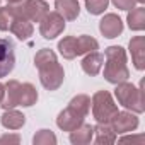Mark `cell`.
<instances>
[{
  "label": "cell",
  "mask_w": 145,
  "mask_h": 145,
  "mask_svg": "<svg viewBox=\"0 0 145 145\" xmlns=\"http://www.w3.org/2000/svg\"><path fill=\"white\" fill-rule=\"evenodd\" d=\"M34 65L39 72V80L46 91H56L65 79L63 67L56 60V53L53 50L43 48L34 56Z\"/></svg>",
  "instance_id": "obj_1"
},
{
  "label": "cell",
  "mask_w": 145,
  "mask_h": 145,
  "mask_svg": "<svg viewBox=\"0 0 145 145\" xmlns=\"http://www.w3.org/2000/svg\"><path fill=\"white\" fill-rule=\"evenodd\" d=\"M91 111V97L86 94H79L68 103V106L58 114L56 126L63 131H72L84 123V118Z\"/></svg>",
  "instance_id": "obj_2"
},
{
  "label": "cell",
  "mask_w": 145,
  "mask_h": 145,
  "mask_svg": "<svg viewBox=\"0 0 145 145\" xmlns=\"http://www.w3.org/2000/svg\"><path fill=\"white\" fill-rule=\"evenodd\" d=\"M130 70L126 65V51L121 46H109L104 51V79L109 84L128 80Z\"/></svg>",
  "instance_id": "obj_3"
},
{
  "label": "cell",
  "mask_w": 145,
  "mask_h": 145,
  "mask_svg": "<svg viewBox=\"0 0 145 145\" xmlns=\"http://www.w3.org/2000/svg\"><path fill=\"white\" fill-rule=\"evenodd\" d=\"M114 96L118 99V103L131 111V113H143L145 111V97H143V82L140 84V87H135L133 84L130 82H120L116 84V89H114Z\"/></svg>",
  "instance_id": "obj_4"
},
{
  "label": "cell",
  "mask_w": 145,
  "mask_h": 145,
  "mask_svg": "<svg viewBox=\"0 0 145 145\" xmlns=\"http://www.w3.org/2000/svg\"><path fill=\"white\" fill-rule=\"evenodd\" d=\"M91 104H92V114L97 123L111 125L114 116L118 114V106L114 104L113 96L108 91H97L92 96Z\"/></svg>",
  "instance_id": "obj_5"
},
{
  "label": "cell",
  "mask_w": 145,
  "mask_h": 145,
  "mask_svg": "<svg viewBox=\"0 0 145 145\" xmlns=\"http://www.w3.org/2000/svg\"><path fill=\"white\" fill-rule=\"evenodd\" d=\"M12 12L14 17H21L29 22H39L50 12V5L44 0H22L21 4L12 5Z\"/></svg>",
  "instance_id": "obj_6"
},
{
  "label": "cell",
  "mask_w": 145,
  "mask_h": 145,
  "mask_svg": "<svg viewBox=\"0 0 145 145\" xmlns=\"http://www.w3.org/2000/svg\"><path fill=\"white\" fill-rule=\"evenodd\" d=\"M65 29V19L55 10V12H48L41 21H39V33L44 39H55L56 36H60Z\"/></svg>",
  "instance_id": "obj_7"
},
{
  "label": "cell",
  "mask_w": 145,
  "mask_h": 145,
  "mask_svg": "<svg viewBox=\"0 0 145 145\" xmlns=\"http://www.w3.org/2000/svg\"><path fill=\"white\" fill-rule=\"evenodd\" d=\"M10 39L0 38V79L7 77L16 65V51Z\"/></svg>",
  "instance_id": "obj_8"
},
{
  "label": "cell",
  "mask_w": 145,
  "mask_h": 145,
  "mask_svg": "<svg viewBox=\"0 0 145 145\" xmlns=\"http://www.w3.org/2000/svg\"><path fill=\"white\" fill-rule=\"evenodd\" d=\"M113 130L116 133H130L133 130H137L138 126V118H137V113H131V111H118V114L114 116L113 123H111Z\"/></svg>",
  "instance_id": "obj_9"
},
{
  "label": "cell",
  "mask_w": 145,
  "mask_h": 145,
  "mask_svg": "<svg viewBox=\"0 0 145 145\" xmlns=\"http://www.w3.org/2000/svg\"><path fill=\"white\" fill-rule=\"evenodd\" d=\"M99 31L104 38L113 39L118 38L123 33V21L116 16V14H106L101 21H99Z\"/></svg>",
  "instance_id": "obj_10"
},
{
  "label": "cell",
  "mask_w": 145,
  "mask_h": 145,
  "mask_svg": "<svg viewBox=\"0 0 145 145\" xmlns=\"http://www.w3.org/2000/svg\"><path fill=\"white\" fill-rule=\"evenodd\" d=\"M130 53H131V60L137 70H143L145 68V38L143 36H135L130 39Z\"/></svg>",
  "instance_id": "obj_11"
},
{
  "label": "cell",
  "mask_w": 145,
  "mask_h": 145,
  "mask_svg": "<svg viewBox=\"0 0 145 145\" xmlns=\"http://www.w3.org/2000/svg\"><path fill=\"white\" fill-rule=\"evenodd\" d=\"M55 10L65 21H75L80 14V5L77 0H55Z\"/></svg>",
  "instance_id": "obj_12"
},
{
  "label": "cell",
  "mask_w": 145,
  "mask_h": 145,
  "mask_svg": "<svg viewBox=\"0 0 145 145\" xmlns=\"http://www.w3.org/2000/svg\"><path fill=\"white\" fill-rule=\"evenodd\" d=\"M103 63H104V55L99 53V51H91V53H87L84 56V60H82L80 65H82V70L86 72L87 75L94 77V75H97L99 72H101Z\"/></svg>",
  "instance_id": "obj_13"
},
{
  "label": "cell",
  "mask_w": 145,
  "mask_h": 145,
  "mask_svg": "<svg viewBox=\"0 0 145 145\" xmlns=\"http://www.w3.org/2000/svg\"><path fill=\"white\" fill-rule=\"evenodd\" d=\"M94 128V140L97 145H113L116 142V131L113 130L111 125H106V123H97Z\"/></svg>",
  "instance_id": "obj_14"
},
{
  "label": "cell",
  "mask_w": 145,
  "mask_h": 145,
  "mask_svg": "<svg viewBox=\"0 0 145 145\" xmlns=\"http://www.w3.org/2000/svg\"><path fill=\"white\" fill-rule=\"evenodd\" d=\"M19 86L21 82L19 80H9L5 84V94H4V99L0 103L4 109H12L16 106H19Z\"/></svg>",
  "instance_id": "obj_15"
},
{
  "label": "cell",
  "mask_w": 145,
  "mask_h": 145,
  "mask_svg": "<svg viewBox=\"0 0 145 145\" xmlns=\"http://www.w3.org/2000/svg\"><path fill=\"white\" fill-rule=\"evenodd\" d=\"M92 137H94V128L89 123H82L80 126L70 131V142L74 145H87L92 142Z\"/></svg>",
  "instance_id": "obj_16"
},
{
  "label": "cell",
  "mask_w": 145,
  "mask_h": 145,
  "mask_svg": "<svg viewBox=\"0 0 145 145\" xmlns=\"http://www.w3.org/2000/svg\"><path fill=\"white\" fill-rule=\"evenodd\" d=\"M0 121H2V126L7 128V130H19V128L24 126L26 116L21 111H16L12 108V109H5V113L0 118Z\"/></svg>",
  "instance_id": "obj_17"
},
{
  "label": "cell",
  "mask_w": 145,
  "mask_h": 145,
  "mask_svg": "<svg viewBox=\"0 0 145 145\" xmlns=\"http://www.w3.org/2000/svg\"><path fill=\"white\" fill-rule=\"evenodd\" d=\"M9 31H10L14 36H17L19 39L26 41V39H29V38L33 36L34 27H33V24H31L29 21L21 19V17H14V21H12V24H10Z\"/></svg>",
  "instance_id": "obj_18"
},
{
  "label": "cell",
  "mask_w": 145,
  "mask_h": 145,
  "mask_svg": "<svg viewBox=\"0 0 145 145\" xmlns=\"http://www.w3.org/2000/svg\"><path fill=\"white\" fill-rule=\"evenodd\" d=\"M38 101V91L33 84L29 82H24L19 86V106H24V108H29L33 104H36Z\"/></svg>",
  "instance_id": "obj_19"
},
{
  "label": "cell",
  "mask_w": 145,
  "mask_h": 145,
  "mask_svg": "<svg viewBox=\"0 0 145 145\" xmlns=\"http://www.w3.org/2000/svg\"><path fill=\"white\" fill-rule=\"evenodd\" d=\"M126 22L131 31H143L145 29V9L143 7L130 9V12L126 16Z\"/></svg>",
  "instance_id": "obj_20"
},
{
  "label": "cell",
  "mask_w": 145,
  "mask_h": 145,
  "mask_svg": "<svg viewBox=\"0 0 145 145\" xmlns=\"http://www.w3.org/2000/svg\"><path fill=\"white\" fill-rule=\"evenodd\" d=\"M75 48H77V56H80V55H87L91 51H96L99 48V43L92 36L82 34L79 38H75Z\"/></svg>",
  "instance_id": "obj_21"
},
{
  "label": "cell",
  "mask_w": 145,
  "mask_h": 145,
  "mask_svg": "<svg viewBox=\"0 0 145 145\" xmlns=\"http://www.w3.org/2000/svg\"><path fill=\"white\" fill-rule=\"evenodd\" d=\"M58 50L60 55L67 60H74L77 56V48H75V36H65L63 39L58 41Z\"/></svg>",
  "instance_id": "obj_22"
},
{
  "label": "cell",
  "mask_w": 145,
  "mask_h": 145,
  "mask_svg": "<svg viewBox=\"0 0 145 145\" xmlns=\"http://www.w3.org/2000/svg\"><path fill=\"white\" fill-rule=\"evenodd\" d=\"M33 143L34 145H55L56 137H55V133L51 130H39L33 137Z\"/></svg>",
  "instance_id": "obj_23"
},
{
  "label": "cell",
  "mask_w": 145,
  "mask_h": 145,
  "mask_svg": "<svg viewBox=\"0 0 145 145\" xmlns=\"http://www.w3.org/2000/svg\"><path fill=\"white\" fill-rule=\"evenodd\" d=\"M108 5H109V0H86V9L92 16L104 14V10L108 9Z\"/></svg>",
  "instance_id": "obj_24"
},
{
  "label": "cell",
  "mask_w": 145,
  "mask_h": 145,
  "mask_svg": "<svg viewBox=\"0 0 145 145\" xmlns=\"http://www.w3.org/2000/svg\"><path fill=\"white\" fill-rule=\"evenodd\" d=\"M12 21H14L12 5L0 7V31H9V27H10Z\"/></svg>",
  "instance_id": "obj_25"
},
{
  "label": "cell",
  "mask_w": 145,
  "mask_h": 145,
  "mask_svg": "<svg viewBox=\"0 0 145 145\" xmlns=\"http://www.w3.org/2000/svg\"><path fill=\"white\" fill-rule=\"evenodd\" d=\"M113 2V5L116 7V9H120V10H130V9H133L135 7V0H111Z\"/></svg>",
  "instance_id": "obj_26"
},
{
  "label": "cell",
  "mask_w": 145,
  "mask_h": 145,
  "mask_svg": "<svg viewBox=\"0 0 145 145\" xmlns=\"http://www.w3.org/2000/svg\"><path fill=\"white\" fill-rule=\"evenodd\" d=\"M120 143H137V145H143L145 143V137L143 135H137V137H123L118 140Z\"/></svg>",
  "instance_id": "obj_27"
},
{
  "label": "cell",
  "mask_w": 145,
  "mask_h": 145,
  "mask_svg": "<svg viewBox=\"0 0 145 145\" xmlns=\"http://www.w3.org/2000/svg\"><path fill=\"white\" fill-rule=\"evenodd\" d=\"M21 137L19 135H2L0 137V143H19Z\"/></svg>",
  "instance_id": "obj_28"
},
{
  "label": "cell",
  "mask_w": 145,
  "mask_h": 145,
  "mask_svg": "<svg viewBox=\"0 0 145 145\" xmlns=\"http://www.w3.org/2000/svg\"><path fill=\"white\" fill-rule=\"evenodd\" d=\"M4 94H5V86L0 84V103H2V99H4Z\"/></svg>",
  "instance_id": "obj_29"
},
{
  "label": "cell",
  "mask_w": 145,
  "mask_h": 145,
  "mask_svg": "<svg viewBox=\"0 0 145 145\" xmlns=\"http://www.w3.org/2000/svg\"><path fill=\"white\" fill-rule=\"evenodd\" d=\"M7 2H9V5H17V4L22 2V0H7Z\"/></svg>",
  "instance_id": "obj_30"
},
{
  "label": "cell",
  "mask_w": 145,
  "mask_h": 145,
  "mask_svg": "<svg viewBox=\"0 0 145 145\" xmlns=\"http://www.w3.org/2000/svg\"><path fill=\"white\" fill-rule=\"evenodd\" d=\"M135 2H138V4H143V2H145V0H135Z\"/></svg>",
  "instance_id": "obj_31"
},
{
  "label": "cell",
  "mask_w": 145,
  "mask_h": 145,
  "mask_svg": "<svg viewBox=\"0 0 145 145\" xmlns=\"http://www.w3.org/2000/svg\"><path fill=\"white\" fill-rule=\"evenodd\" d=\"M0 2H2V0H0Z\"/></svg>",
  "instance_id": "obj_32"
}]
</instances>
